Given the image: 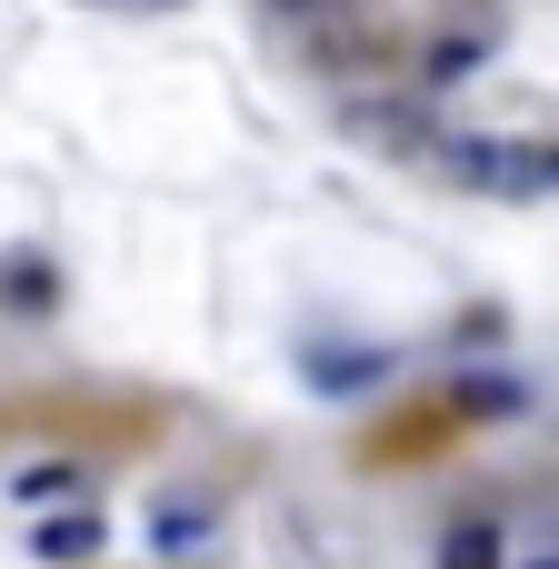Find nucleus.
<instances>
[{"instance_id": "f257e3e1", "label": "nucleus", "mask_w": 559, "mask_h": 569, "mask_svg": "<svg viewBox=\"0 0 559 569\" xmlns=\"http://www.w3.org/2000/svg\"><path fill=\"white\" fill-rule=\"evenodd\" d=\"M270 20H280V30H300V20H310V40H300V60H310V70H380V60H390V40L370 30V10H360V0H270Z\"/></svg>"}, {"instance_id": "f03ea898", "label": "nucleus", "mask_w": 559, "mask_h": 569, "mask_svg": "<svg viewBox=\"0 0 559 569\" xmlns=\"http://www.w3.org/2000/svg\"><path fill=\"white\" fill-rule=\"evenodd\" d=\"M440 160H450L470 190H540V150H510V140H480V130L440 140Z\"/></svg>"}, {"instance_id": "7ed1b4c3", "label": "nucleus", "mask_w": 559, "mask_h": 569, "mask_svg": "<svg viewBox=\"0 0 559 569\" xmlns=\"http://www.w3.org/2000/svg\"><path fill=\"white\" fill-rule=\"evenodd\" d=\"M370 380H380V350H310V390L350 400V390H370Z\"/></svg>"}, {"instance_id": "20e7f679", "label": "nucleus", "mask_w": 559, "mask_h": 569, "mask_svg": "<svg viewBox=\"0 0 559 569\" xmlns=\"http://www.w3.org/2000/svg\"><path fill=\"white\" fill-rule=\"evenodd\" d=\"M210 540V510H190V500H170V510H150V550L160 560H190Z\"/></svg>"}, {"instance_id": "39448f33", "label": "nucleus", "mask_w": 559, "mask_h": 569, "mask_svg": "<svg viewBox=\"0 0 559 569\" xmlns=\"http://www.w3.org/2000/svg\"><path fill=\"white\" fill-rule=\"evenodd\" d=\"M30 550H40V560H90V550H100V520H90V510H80V520H50Z\"/></svg>"}, {"instance_id": "423d86ee", "label": "nucleus", "mask_w": 559, "mask_h": 569, "mask_svg": "<svg viewBox=\"0 0 559 569\" xmlns=\"http://www.w3.org/2000/svg\"><path fill=\"white\" fill-rule=\"evenodd\" d=\"M440 569H500V530H490V520L450 530V550H440Z\"/></svg>"}, {"instance_id": "0eeeda50", "label": "nucleus", "mask_w": 559, "mask_h": 569, "mask_svg": "<svg viewBox=\"0 0 559 569\" xmlns=\"http://www.w3.org/2000/svg\"><path fill=\"white\" fill-rule=\"evenodd\" d=\"M470 70H480V40H440L430 50V80H470Z\"/></svg>"}, {"instance_id": "6e6552de", "label": "nucleus", "mask_w": 559, "mask_h": 569, "mask_svg": "<svg viewBox=\"0 0 559 569\" xmlns=\"http://www.w3.org/2000/svg\"><path fill=\"white\" fill-rule=\"evenodd\" d=\"M10 290H20L10 310H50V270H30V260H20V270H10Z\"/></svg>"}, {"instance_id": "1a4fd4ad", "label": "nucleus", "mask_w": 559, "mask_h": 569, "mask_svg": "<svg viewBox=\"0 0 559 569\" xmlns=\"http://www.w3.org/2000/svg\"><path fill=\"white\" fill-rule=\"evenodd\" d=\"M460 400H470V410H510L520 390H510V380H460Z\"/></svg>"}, {"instance_id": "9d476101", "label": "nucleus", "mask_w": 559, "mask_h": 569, "mask_svg": "<svg viewBox=\"0 0 559 569\" xmlns=\"http://www.w3.org/2000/svg\"><path fill=\"white\" fill-rule=\"evenodd\" d=\"M540 190H559V150H540Z\"/></svg>"}, {"instance_id": "9b49d317", "label": "nucleus", "mask_w": 559, "mask_h": 569, "mask_svg": "<svg viewBox=\"0 0 559 569\" xmlns=\"http://www.w3.org/2000/svg\"><path fill=\"white\" fill-rule=\"evenodd\" d=\"M540 569H559V560H540Z\"/></svg>"}]
</instances>
